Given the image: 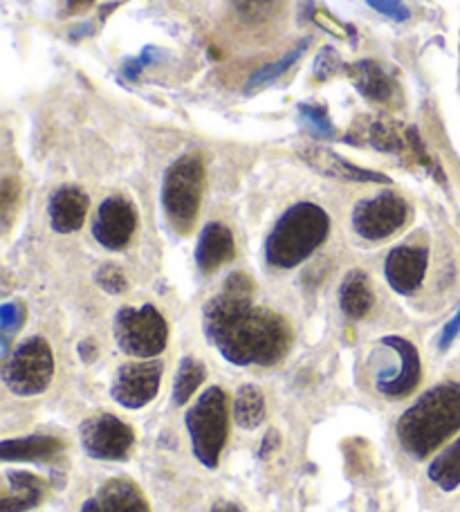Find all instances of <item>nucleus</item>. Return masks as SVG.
I'll list each match as a JSON object with an SVG mask.
<instances>
[{"mask_svg": "<svg viewBox=\"0 0 460 512\" xmlns=\"http://www.w3.org/2000/svg\"><path fill=\"white\" fill-rule=\"evenodd\" d=\"M254 281L245 272L229 274L220 295L202 313L211 346L236 367H274L292 346L288 319L254 304Z\"/></svg>", "mask_w": 460, "mask_h": 512, "instance_id": "obj_1", "label": "nucleus"}, {"mask_svg": "<svg viewBox=\"0 0 460 512\" xmlns=\"http://www.w3.org/2000/svg\"><path fill=\"white\" fill-rule=\"evenodd\" d=\"M460 429V384L440 382L427 389L395 423L402 450L427 459Z\"/></svg>", "mask_w": 460, "mask_h": 512, "instance_id": "obj_2", "label": "nucleus"}, {"mask_svg": "<svg viewBox=\"0 0 460 512\" xmlns=\"http://www.w3.org/2000/svg\"><path fill=\"white\" fill-rule=\"evenodd\" d=\"M330 216L315 203H297L283 212L265 241V261L272 268H297L326 243Z\"/></svg>", "mask_w": 460, "mask_h": 512, "instance_id": "obj_3", "label": "nucleus"}, {"mask_svg": "<svg viewBox=\"0 0 460 512\" xmlns=\"http://www.w3.org/2000/svg\"><path fill=\"white\" fill-rule=\"evenodd\" d=\"M205 187V162L200 153H184L171 164L162 180V209L176 234H189L196 223Z\"/></svg>", "mask_w": 460, "mask_h": 512, "instance_id": "obj_4", "label": "nucleus"}, {"mask_svg": "<svg viewBox=\"0 0 460 512\" xmlns=\"http://www.w3.org/2000/svg\"><path fill=\"white\" fill-rule=\"evenodd\" d=\"M187 432L191 438V452L207 470H216L229 436V402L220 387H209L200 393L187 416Z\"/></svg>", "mask_w": 460, "mask_h": 512, "instance_id": "obj_5", "label": "nucleus"}, {"mask_svg": "<svg viewBox=\"0 0 460 512\" xmlns=\"http://www.w3.org/2000/svg\"><path fill=\"white\" fill-rule=\"evenodd\" d=\"M54 378V355L43 337H27L7 355L3 382L14 396H39Z\"/></svg>", "mask_w": 460, "mask_h": 512, "instance_id": "obj_6", "label": "nucleus"}, {"mask_svg": "<svg viewBox=\"0 0 460 512\" xmlns=\"http://www.w3.org/2000/svg\"><path fill=\"white\" fill-rule=\"evenodd\" d=\"M115 340L126 355L153 360L167 349L169 326L155 306L122 308L115 317Z\"/></svg>", "mask_w": 460, "mask_h": 512, "instance_id": "obj_7", "label": "nucleus"}, {"mask_svg": "<svg viewBox=\"0 0 460 512\" xmlns=\"http://www.w3.org/2000/svg\"><path fill=\"white\" fill-rule=\"evenodd\" d=\"M84 452L95 461H126L135 445V434L122 418L97 414L86 418L79 427Z\"/></svg>", "mask_w": 460, "mask_h": 512, "instance_id": "obj_8", "label": "nucleus"}, {"mask_svg": "<svg viewBox=\"0 0 460 512\" xmlns=\"http://www.w3.org/2000/svg\"><path fill=\"white\" fill-rule=\"evenodd\" d=\"M409 205L395 191L360 200L353 209V230L366 241H384L407 223Z\"/></svg>", "mask_w": 460, "mask_h": 512, "instance_id": "obj_9", "label": "nucleus"}, {"mask_svg": "<svg viewBox=\"0 0 460 512\" xmlns=\"http://www.w3.org/2000/svg\"><path fill=\"white\" fill-rule=\"evenodd\" d=\"M164 367L158 360L128 362L119 367L110 387V396L126 409H142L155 400L160 391Z\"/></svg>", "mask_w": 460, "mask_h": 512, "instance_id": "obj_10", "label": "nucleus"}, {"mask_svg": "<svg viewBox=\"0 0 460 512\" xmlns=\"http://www.w3.org/2000/svg\"><path fill=\"white\" fill-rule=\"evenodd\" d=\"M137 230V212L133 203L124 196H110L99 205L95 223H92V236L101 248L119 252L131 243Z\"/></svg>", "mask_w": 460, "mask_h": 512, "instance_id": "obj_11", "label": "nucleus"}, {"mask_svg": "<svg viewBox=\"0 0 460 512\" xmlns=\"http://www.w3.org/2000/svg\"><path fill=\"white\" fill-rule=\"evenodd\" d=\"M382 344L391 346V349L398 353L400 369L389 373V376H377V391L384 393L386 398H407L409 393H413V389L418 387L422 378L420 353L409 340H404V337L398 335L382 337Z\"/></svg>", "mask_w": 460, "mask_h": 512, "instance_id": "obj_12", "label": "nucleus"}, {"mask_svg": "<svg viewBox=\"0 0 460 512\" xmlns=\"http://www.w3.org/2000/svg\"><path fill=\"white\" fill-rule=\"evenodd\" d=\"M429 250L420 245H400L386 256L384 277L398 295H413L425 281Z\"/></svg>", "mask_w": 460, "mask_h": 512, "instance_id": "obj_13", "label": "nucleus"}, {"mask_svg": "<svg viewBox=\"0 0 460 512\" xmlns=\"http://www.w3.org/2000/svg\"><path fill=\"white\" fill-rule=\"evenodd\" d=\"M299 155L310 169H315L317 173H321V176H326V178L346 180V182H377V185H389L391 182V178H386L384 173L357 167V164L348 162L333 149H328V146L308 144V146H303Z\"/></svg>", "mask_w": 460, "mask_h": 512, "instance_id": "obj_14", "label": "nucleus"}, {"mask_svg": "<svg viewBox=\"0 0 460 512\" xmlns=\"http://www.w3.org/2000/svg\"><path fill=\"white\" fill-rule=\"evenodd\" d=\"M81 512H151L142 488L126 477L101 483L99 490L84 501Z\"/></svg>", "mask_w": 460, "mask_h": 512, "instance_id": "obj_15", "label": "nucleus"}, {"mask_svg": "<svg viewBox=\"0 0 460 512\" xmlns=\"http://www.w3.org/2000/svg\"><path fill=\"white\" fill-rule=\"evenodd\" d=\"M50 225L54 232L72 234L84 227L88 216V196L79 187H59L50 196Z\"/></svg>", "mask_w": 460, "mask_h": 512, "instance_id": "obj_16", "label": "nucleus"}, {"mask_svg": "<svg viewBox=\"0 0 460 512\" xmlns=\"http://www.w3.org/2000/svg\"><path fill=\"white\" fill-rule=\"evenodd\" d=\"M236 254L234 234L223 223H209L202 227L196 245V265L202 274L216 272L220 265L232 261Z\"/></svg>", "mask_w": 460, "mask_h": 512, "instance_id": "obj_17", "label": "nucleus"}, {"mask_svg": "<svg viewBox=\"0 0 460 512\" xmlns=\"http://www.w3.org/2000/svg\"><path fill=\"white\" fill-rule=\"evenodd\" d=\"M63 452V441L57 436H23L7 438L0 443V459L5 463H25V461H52Z\"/></svg>", "mask_w": 460, "mask_h": 512, "instance_id": "obj_18", "label": "nucleus"}, {"mask_svg": "<svg viewBox=\"0 0 460 512\" xmlns=\"http://www.w3.org/2000/svg\"><path fill=\"white\" fill-rule=\"evenodd\" d=\"M7 490L0 501V512H27L41 506L45 497V481L32 472H7Z\"/></svg>", "mask_w": 460, "mask_h": 512, "instance_id": "obj_19", "label": "nucleus"}, {"mask_svg": "<svg viewBox=\"0 0 460 512\" xmlns=\"http://www.w3.org/2000/svg\"><path fill=\"white\" fill-rule=\"evenodd\" d=\"M348 77H351L357 93L364 95L368 102L386 104L395 93L393 77L373 59H364L348 66Z\"/></svg>", "mask_w": 460, "mask_h": 512, "instance_id": "obj_20", "label": "nucleus"}, {"mask_svg": "<svg viewBox=\"0 0 460 512\" xmlns=\"http://www.w3.org/2000/svg\"><path fill=\"white\" fill-rule=\"evenodd\" d=\"M339 308L348 319H364L373 308V290L364 270H351L339 286Z\"/></svg>", "mask_w": 460, "mask_h": 512, "instance_id": "obj_21", "label": "nucleus"}, {"mask_svg": "<svg viewBox=\"0 0 460 512\" xmlns=\"http://www.w3.org/2000/svg\"><path fill=\"white\" fill-rule=\"evenodd\" d=\"M265 420V396L256 384L238 387L234 398V423L241 429H256Z\"/></svg>", "mask_w": 460, "mask_h": 512, "instance_id": "obj_22", "label": "nucleus"}, {"mask_svg": "<svg viewBox=\"0 0 460 512\" xmlns=\"http://www.w3.org/2000/svg\"><path fill=\"white\" fill-rule=\"evenodd\" d=\"M427 474L431 483H436L443 492H452L460 486V436L431 461Z\"/></svg>", "mask_w": 460, "mask_h": 512, "instance_id": "obj_23", "label": "nucleus"}, {"mask_svg": "<svg viewBox=\"0 0 460 512\" xmlns=\"http://www.w3.org/2000/svg\"><path fill=\"white\" fill-rule=\"evenodd\" d=\"M207 378V369L205 364L198 362L196 358H182L176 371V380H173V402L176 405H187V402L193 398V393L198 391V387Z\"/></svg>", "mask_w": 460, "mask_h": 512, "instance_id": "obj_24", "label": "nucleus"}, {"mask_svg": "<svg viewBox=\"0 0 460 512\" xmlns=\"http://www.w3.org/2000/svg\"><path fill=\"white\" fill-rule=\"evenodd\" d=\"M308 45H310V39L301 41L297 48L290 50L283 59H279L276 63H270V66H263V68L256 70L254 75L247 79V90H256V88L270 86V84H274V81H279L285 75V72H288L294 66V63L301 59V54L306 52Z\"/></svg>", "mask_w": 460, "mask_h": 512, "instance_id": "obj_25", "label": "nucleus"}, {"mask_svg": "<svg viewBox=\"0 0 460 512\" xmlns=\"http://www.w3.org/2000/svg\"><path fill=\"white\" fill-rule=\"evenodd\" d=\"M299 122L303 124V128H308L312 135L321 137V140H335L337 137L335 124L328 115V108L321 104H301Z\"/></svg>", "mask_w": 460, "mask_h": 512, "instance_id": "obj_26", "label": "nucleus"}, {"mask_svg": "<svg viewBox=\"0 0 460 512\" xmlns=\"http://www.w3.org/2000/svg\"><path fill=\"white\" fill-rule=\"evenodd\" d=\"M25 322V306L23 301H9V304H3L0 308V331H3V355L7 358L9 351V340L21 331V326Z\"/></svg>", "mask_w": 460, "mask_h": 512, "instance_id": "obj_27", "label": "nucleus"}, {"mask_svg": "<svg viewBox=\"0 0 460 512\" xmlns=\"http://www.w3.org/2000/svg\"><path fill=\"white\" fill-rule=\"evenodd\" d=\"M236 14L247 23H263L274 14L276 0H232Z\"/></svg>", "mask_w": 460, "mask_h": 512, "instance_id": "obj_28", "label": "nucleus"}, {"mask_svg": "<svg viewBox=\"0 0 460 512\" xmlns=\"http://www.w3.org/2000/svg\"><path fill=\"white\" fill-rule=\"evenodd\" d=\"M18 196H21V185L16 178H5L0 185V221H3V230H9L12 225L16 209H18Z\"/></svg>", "mask_w": 460, "mask_h": 512, "instance_id": "obj_29", "label": "nucleus"}, {"mask_svg": "<svg viewBox=\"0 0 460 512\" xmlns=\"http://www.w3.org/2000/svg\"><path fill=\"white\" fill-rule=\"evenodd\" d=\"M95 281L101 290L108 292V295H122V292L128 288L126 274L122 272L119 265H113V263L101 265L95 274Z\"/></svg>", "mask_w": 460, "mask_h": 512, "instance_id": "obj_30", "label": "nucleus"}, {"mask_svg": "<svg viewBox=\"0 0 460 512\" xmlns=\"http://www.w3.org/2000/svg\"><path fill=\"white\" fill-rule=\"evenodd\" d=\"M162 59V50H158V48H144L142 52H140V57H135V59H128L124 66H122V75L128 79V81H135L137 77H140V72L146 68V66H151V63H155V61H160Z\"/></svg>", "mask_w": 460, "mask_h": 512, "instance_id": "obj_31", "label": "nucleus"}, {"mask_svg": "<svg viewBox=\"0 0 460 512\" xmlns=\"http://www.w3.org/2000/svg\"><path fill=\"white\" fill-rule=\"evenodd\" d=\"M366 5L375 9V12L384 14L386 18H391V21H398L404 23L409 21V7L404 5V0H366Z\"/></svg>", "mask_w": 460, "mask_h": 512, "instance_id": "obj_32", "label": "nucleus"}, {"mask_svg": "<svg viewBox=\"0 0 460 512\" xmlns=\"http://www.w3.org/2000/svg\"><path fill=\"white\" fill-rule=\"evenodd\" d=\"M339 68H342V61H339V54L333 48H324L315 59V77L319 81L330 79Z\"/></svg>", "mask_w": 460, "mask_h": 512, "instance_id": "obj_33", "label": "nucleus"}, {"mask_svg": "<svg viewBox=\"0 0 460 512\" xmlns=\"http://www.w3.org/2000/svg\"><path fill=\"white\" fill-rule=\"evenodd\" d=\"M458 335H460V308H458V313L445 324L443 333H440V340H438L440 351H447L449 346H452V344L456 342Z\"/></svg>", "mask_w": 460, "mask_h": 512, "instance_id": "obj_34", "label": "nucleus"}, {"mask_svg": "<svg viewBox=\"0 0 460 512\" xmlns=\"http://www.w3.org/2000/svg\"><path fill=\"white\" fill-rule=\"evenodd\" d=\"M281 447V434L276 432V429H270L268 434L263 436V443H261V450H259V459H268L276 450Z\"/></svg>", "mask_w": 460, "mask_h": 512, "instance_id": "obj_35", "label": "nucleus"}, {"mask_svg": "<svg viewBox=\"0 0 460 512\" xmlns=\"http://www.w3.org/2000/svg\"><path fill=\"white\" fill-rule=\"evenodd\" d=\"M79 358H81V362L84 364H92L97 360V355H99V349H97V342L95 340H84L79 344Z\"/></svg>", "mask_w": 460, "mask_h": 512, "instance_id": "obj_36", "label": "nucleus"}, {"mask_svg": "<svg viewBox=\"0 0 460 512\" xmlns=\"http://www.w3.org/2000/svg\"><path fill=\"white\" fill-rule=\"evenodd\" d=\"M90 5H92V0H68L70 12H81V9H86Z\"/></svg>", "mask_w": 460, "mask_h": 512, "instance_id": "obj_37", "label": "nucleus"}, {"mask_svg": "<svg viewBox=\"0 0 460 512\" xmlns=\"http://www.w3.org/2000/svg\"><path fill=\"white\" fill-rule=\"evenodd\" d=\"M211 512H241V508L229 504V501H220V504H216L214 508H211Z\"/></svg>", "mask_w": 460, "mask_h": 512, "instance_id": "obj_38", "label": "nucleus"}]
</instances>
